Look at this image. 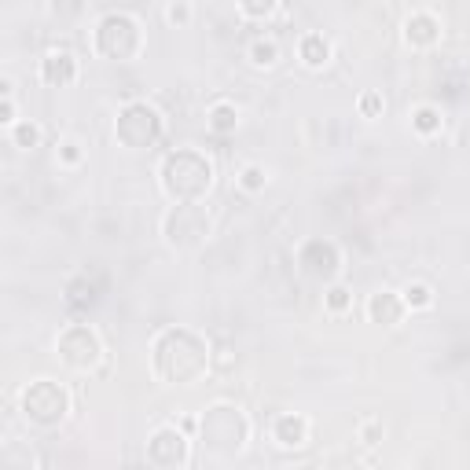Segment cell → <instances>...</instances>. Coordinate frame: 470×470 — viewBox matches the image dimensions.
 I'll list each match as a JSON object with an SVG mask.
<instances>
[{
  "mask_svg": "<svg viewBox=\"0 0 470 470\" xmlns=\"http://www.w3.org/2000/svg\"><path fill=\"white\" fill-rule=\"evenodd\" d=\"M243 177H247V180H243V184H247V188H261V184H265V173H261V169H254V166H250Z\"/></svg>",
  "mask_w": 470,
  "mask_h": 470,
  "instance_id": "13",
  "label": "cell"
},
{
  "mask_svg": "<svg viewBox=\"0 0 470 470\" xmlns=\"http://www.w3.org/2000/svg\"><path fill=\"white\" fill-rule=\"evenodd\" d=\"M232 125H235V118H232V111H228V107H217V111H213V129H232Z\"/></svg>",
  "mask_w": 470,
  "mask_h": 470,
  "instance_id": "10",
  "label": "cell"
},
{
  "mask_svg": "<svg viewBox=\"0 0 470 470\" xmlns=\"http://www.w3.org/2000/svg\"><path fill=\"white\" fill-rule=\"evenodd\" d=\"M70 70H74V63H70L67 52H59V56H48V63H45V78H48V81L70 78Z\"/></svg>",
  "mask_w": 470,
  "mask_h": 470,
  "instance_id": "6",
  "label": "cell"
},
{
  "mask_svg": "<svg viewBox=\"0 0 470 470\" xmlns=\"http://www.w3.org/2000/svg\"><path fill=\"white\" fill-rule=\"evenodd\" d=\"M434 118H437V114L430 111V107H423V111H419V114H415V125H419V129H434V125H437V122H434Z\"/></svg>",
  "mask_w": 470,
  "mask_h": 470,
  "instance_id": "11",
  "label": "cell"
},
{
  "mask_svg": "<svg viewBox=\"0 0 470 470\" xmlns=\"http://www.w3.org/2000/svg\"><path fill=\"white\" fill-rule=\"evenodd\" d=\"M169 169H180V180H173V184H166L173 195H184V199H195L199 191H206L210 188V162H202L199 155H191V151H180V155H173L166 162Z\"/></svg>",
  "mask_w": 470,
  "mask_h": 470,
  "instance_id": "1",
  "label": "cell"
},
{
  "mask_svg": "<svg viewBox=\"0 0 470 470\" xmlns=\"http://www.w3.org/2000/svg\"><path fill=\"white\" fill-rule=\"evenodd\" d=\"M404 302H408V305H430V291H426L423 283H415V287L404 291Z\"/></svg>",
  "mask_w": 470,
  "mask_h": 470,
  "instance_id": "8",
  "label": "cell"
},
{
  "mask_svg": "<svg viewBox=\"0 0 470 470\" xmlns=\"http://www.w3.org/2000/svg\"><path fill=\"white\" fill-rule=\"evenodd\" d=\"M254 63H261V67L276 63V45H272V41H269V45H254Z\"/></svg>",
  "mask_w": 470,
  "mask_h": 470,
  "instance_id": "9",
  "label": "cell"
},
{
  "mask_svg": "<svg viewBox=\"0 0 470 470\" xmlns=\"http://www.w3.org/2000/svg\"><path fill=\"white\" fill-rule=\"evenodd\" d=\"M371 316H375L379 324H397L401 320V302L393 294H375L371 298Z\"/></svg>",
  "mask_w": 470,
  "mask_h": 470,
  "instance_id": "4",
  "label": "cell"
},
{
  "mask_svg": "<svg viewBox=\"0 0 470 470\" xmlns=\"http://www.w3.org/2000/svg\"><path fill=\"white\" fill-rule=\"evenodd\" d=\"M324 59H327V45L320 37H309L305 41V63H313V67H316V63H324Z\"/></svg>",
  "mask_w": 470,
  "mask_h": 470,
  "instance_id": "7",
  "label": "cell"
},
{
  "mask_svg": "<svg viewBox=\"0 0 470 470\" xmlns=\"http://www.w3.org/2000/svg\"><path fill=\"white\" fill-rule=\"evenodd\" d=\"M276 437H280V445H302L305 441V419L283 415V419L276 423Z\"/></svg>",
  "mask_w": 470,
  "mask_h": 470,
  "instance_id": "5",
  "label": "cell"
},
{
  "mask_svg": "<svg viewBox=\"0 0 470 470\" xmlns=\"http://www.w3.org/2000/svg\"><path fill=\"white\" fill-rule=\"evenodd\" d=\"M346 294H349V291H342V287H335V291H331V298H327L331 309H346V302H349Z\"/></svg>",
  "mask_w": 470,
  "mask_h": 470,
  "instance_id": "14",
  "label": "cell"
},
{
  "mask_svg": "<svg viewBox=\"0 0 470 470\" xmlns=\"http://www.w3.org/2000/svg\"><path fill=\"white\" fill-rule=\"evenodd\" d=\"M59 349H63V357H67L74 368H85V364H92V360H96L100 342H96V335L89 327H70L67 335L59 338Z\"/></svg>",
  "mask_w": 470,
  "mask_h": 470,
  "instance_id": "3",
  "label": "cell"
},
{
  "mask_svg": "<svg viewBox=\"0 0 470 470\" xmlns=\"http://www.w3.org/2000/svg\"><path fill=\"white\" fill-rule=\"evenodd\" d=\"M63 412H67V397L48 379H41L26 390V415L34 423H56V419H63Z\"/></svg>",
  "mask_w": 470,
  "mask_h": 470,
  "instance_id": "2",
  "label": "cell"
},
{
  "mask_svg": "<svg viewBox=\"0 0 470 470\" xmlns=\"http://www.w3.org/2000/svg\"><path fill=\"white\" fill-rule=\"evenodd\" d=\"M15 136H19V144H30V147L37 144V129H34V125H19Z\"/></svg>",
  "mask_w": 470,
  "mask_h": 470,
  "instance_id": "12",
  "label": "cell"
}]
</instances>
